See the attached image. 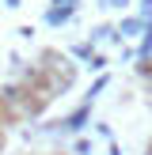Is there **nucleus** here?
<instances>
[{
	"mask_svg": "<svg viewBox=\"0 0 152 155\" xmlns=\"http://www.w3.org/2000/svg\"><path fill=\"white\" fill-rule=\"evenodd\" d=\"M99 8H129V0H99Z\"/></svg>",
	"mask_w": 152,
	"mask_h": 155,
	"instance_id": "obj_10",
	"label": "nucleus"
},
{
	"mask_svg": "<svg viewBox=\"0 0 152 155\" xmlns=\"http://www.w3.org/2000/svg\"><path fill=\"white\" fill-rule=\"evenodd\" d=\"M106 83H110V76H106V72H99V80L91 83V91H88V98H91V102H95V98H99V91H103Z\"/></svg>",
	"mask_w": 152,
	"mask_h": 155,
	"instance_id": "obj_6",
	"label": "nucleus"
},
{
	"mask_svg": "<svg viewBox=\"0 0 152 155\" xmlns=\"http://www.w3.org/2000/svg\"><path fill=\"white\" fill-rule=\"evenodd\" d=\"M72 155H91V140H84V136H80V140L72 144Z\"/></svg>",
	"mask_w": 152,
	"mask_h": 155,
	"instance_id": "obj_7",
	"label": "nucleus"
},
{
	"mask_svg": "<svg viewBox=\"0 0 152 155\" xmlns=\"http://www.w3.org/2000/svg\"><path fill=\"white\" fill-rule=\"evenodd\" d=\"M88 68H91V72H103V68H106V57H103V53H95V57L88 61Z\"/></svg>",
	"mask_w": 152,
	"mask_h": 155,
	"instance_id": "obj_8",
	"label": "nucleus"
},
{
	"mask_svg": "<svg viewBox=\"0 0 152 155\" xmlns=\"http://www.w3.org/2000/svg\"><path fill=\"white\" fill-rule=\"evenodd\" d=\"M114 27H118V42H133V38L144 34V27H148V23H144L141 15H126V19L114 23Z\"/></svg>",
	"mask_w": 152,
	"mask_h": 155,
	"instance_id": "obj_2",
	"label": "nucleus"
},
{
	"mask_svg": "<svg viewBox=\"0 0 152 155\" xmlns=\"http://www.w3.org/2000/svg\"><path fill=\"white\" fill-rule=\"evenodd\" d=\"M4 8H12V12H15V8H23V0H8Z\"/></svg>",
	"mask_w": 152,
	"mask_h": 155,
	"instance_id": "obj_11",
	"label": "nucleus"
},
{
	"mask_svg": "<svg viewBox=\"0 0 152 155\" xmlns=\"http://www.w3.org/2000/svg\"><path fill=\"white\" fill-rule=\"evenodd\" d=\"M133 57H137V61H152V23L144 27V34H141V42H137Z\"/></svg>",
	"mask_w": 152,
	"mask_h": 155,
	"instance_id": "obj_4",
	"label": "nucleus"
},
{
	"mask_svg": "<svg viewBox=\"0 0 152 155\" xmlns=\"http://www.w3.org/2000/svg\"><path fill=\"white\" fill-rule=\"evenodd\" d=\"M76 15V4H50L46 8V27H65Z\"/></svg>",
	"mask_w": 152,
	"mask_h": 155,
	"instance_id": "obj_3",
	"label": "nucleus"
},
{
	"mask_svg": "<svg viewBox=\"0 0 152 155\" xmlns=\"http://www.w3.org/2000/svg\"><path fill=\"white\" fill-rule=\"evenodd\" d=\"M91 106H95V102H91V98H84L72 114H65V117L57 121V129H61V133H68V136H80L84 129L91 125Z\"/></svg>",
	"mask_w": 152,
	"mask_h": 155,
	"instance_id": "obj_1",
	"label": "nucleus"
},
{
	"mask_svg": "<svg viewBox=\"0 0 152 155\" xmlns=\"http://www.w3.org/2000/svg\"><path fill=\"white\" fill-rule=\"evenodd\" d=\"M137 15H141L144 23H152V0H141V8H137Z\"/></svg>",
	"mask_w": 152,
	"mask_h": 155,
	"instance_id": "obj_9",
	"label": "nucleus"
},
{
	"mask_svg": "<svg viewBox=\"0 0 152 155\" xmlns=\"http://www.w3.org/2000/svg\"><path fill=\"white\" fill-rule=\"evenodd\" d=\"M72 57H76V61H84V64H88V61L95 57V45H91V42H76V45H72Z\"/></svg>",
	"mask_w": 152,
	"mask_h": 155,
	"instance_id": "obj_5",
	"label": "nucleus"
},
{
	"mask_svg": "<svg viewBox=\"0 0 152 155\" xmlns=\"http://www.w3.org/2000/svg\"><path fill=\"white\" fill-rule=\"evenodd\" d=\"M53 4H80V0H53Z\"/></svg>",
	"mask_w": 152,
	"mask_h": 155,
	"instance_id": "obj_12",
	"label": "nucleus"
},
{
	"mask_svg": "<svg viewBox=\"0 0 152 155\" xmlns=\"http://www.w3.org/2000/svg\"><path fill=\"white\" fill-rule=\"evenodd\" d=\"M144 155H152V148H148V151H144Z\"/></svg>",
	"mask_w": 152,
	"mask_h": 155,
	"instance_id": "obj_13",
	"label": "nucleus"
}]
</instances>
